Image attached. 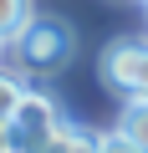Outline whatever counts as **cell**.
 I'll return each mask as SVG.
<instances>
[{"label":"cell","instance_id":"cell-1","mask_svg":"<svg viewBox=\"0 0 148 153\" xmlns=\"http://www.w3.org/2000/svg\"><path fill=\"white\" fill-rule=\"evenodd\" d=\"M5 46L16 51V66L31 71V76H51V71H61L77 56V36H71V26L56 21V16H31L26 31L16 41H5Z\"/></svg>","mask_w":148,"mask_h":153},{"label":"cell","instance_id":"cell-2","mask_svg":"<svg viewBox=\"0 0 148 153\" xmlns=\"http://www.w3.org/2000/svg\"><path fill=\"white\" fill-rule=\"evenodd\" d=\"M61 128V107L46 97V92H21L16 112L0 123V133H5V153H41L51 143V133Z\"/></svg>","mask_w":148,"mask_h":153},{"label":"cell","instance_id":"cell-3","mask_svg":"<svg viewBox=\"0 0 148 153\" xmlns=\"http://www.w3.org/2000/svg\"><path fill=\"white\" fill-rule=\"evenodd\" d=\"M102 76L107 87L123 92L128 102H148V41L143 36H123L102 51Z\"/></svg>","mask_w":148,"mask_h":153},{"label":"cell","instance_id":"cell-4","mask_svg":"<svg viewBox=\"0 0 148 153\" xmlns=\"http://www.w3.org/2000/svg\"><path fill=\"white\" fill-rule=\"evenodd\" d=\"M97 143H102L97 133H87V128H77V123H61L41 153H97Z\"/></svg>","mask_w":148,"mask_h":153},{"label":"cell","instance_id":"cell-5","mask_svg":"<svg viewBox=\"0 0 148 153\" xmlns=\"http://www.w3.org/2000/svg\"><path fill=\"white\" fill-rule=\"evenodd\" d=\"M31 16H36V10H31V0H0V46L16 41V36L26 31Z\"/></svg>","mask_w":148,"mask_h":153},{"label":"cell","instance_id":"cell-6","mask_svg":"<svg viewBox=\"0 0 148 153\" xmlns=\"http://www.w3.org/2000/svg\"><path fill=\"white\" fill-rule=\"evenodd\" d=\"M118 133L148 153V102H128V107H123V123H118Z\"/></svg>","mask_w":148,"mask_h":153},{"label":"cell","instance_id":"cell-7","mask_svg":"<svg viewBox=\"0 0 148 153\" xmlns=\"http://www.w3.org/2000/svg\"><path fill=\"white\" fill-rule=\"evenodd\" d=\"M21 92H26V87H21V76H10L5 66H0V123H5V117L16 112V102H21Z\"/></svg>","mask_w":148,"mask_h":153},{"label":"cell","instance_id":"cell-8","mask_svg":"<svg viewBox=\"0 0 148 153\" xmlns=\"http://www.w3.org/2000/svg\"><path fill=\"white\" fill-rule=\"evenodd\" d=\"M97 153H143V148H138V143H128L123 133H107V138L97 143Z\"/></svg>","mask_w":148,"mask_h":153},{"label":"cell","instance_id":"cell-9","mask_svg":"<svg viewBox=\"0 0 148 153\" xmlns=\"http://www.w3.org/2000/svg\"><path fill=\"white\" fill-rule=\"evenodd\" d=\"M0 153H5V133H0Z\"/></svg>","mask_w":148,"mask_h":153},{"label":"cell","instance_id":"cell-10","mask_svg":"<svg viewBox=\"0 0 148 153\" xmlns=\"http://www.w3.org/2000/svg\"><path fill=\"white\" fill-rule=\"evenodd\" d=\"M143 5H148V0H143Z\"/></svg>","mask_w":148,"mask_h":153}]
</instances>
